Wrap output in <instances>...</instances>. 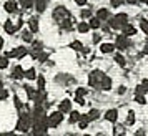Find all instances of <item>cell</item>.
I'll use <instances>...</instances> for the list:
<instances>
[{
	"mask_svg": "<svg viewBox=\"0 0 148 136\" xmlns=\"http://www.w3.org/2000/svg\"><path fill=\"white\" fill-rule=\"evenodd\" d=\"M88 85H90V86H95V88H98V90H110L112 80H110L103 71L93 70V71L90 73V76H88Z\"/></svg>",
	"mask_w": 148,
	"mask_h": 136,
	"instance_id": "1",
	"label": "cell"
},
{
	"mask_svg": "<svg viewBox=\"0 0 148 136\" xmlns=\"http://www.w3.org/2000/svg\"><path fill=\"white\" fill-rule=\"evenodd\" d=\"M30 126H32V115H22L18 123H17V131L25 133L30 129Z\"/></svg>",
	"mask_w": 148,
	"mask_h": 136,
	"instance_id": "2",
	"label": "cell"
},
{
	"mask_svg": "<svg viewBox=\"0 0 148 136\" xmlns=\"http://www.w3.org/2000/svg\"><path fill=\"white\" fill-rule=\"evenodd\" d=\"M125 23H128V15L127 14H118L110 18V27L112 28H121Z\"/></svg>",
	"mask_w": 148,
	"mask_h": 136,
	"instance_id": "3",
	"label": "cell"
},
{
	"mask_svg": "<svg viewBox=\"0 0 148 136\" xmlns=\"http://www.w3.org/2000/svg\"><path fill=\"white\" fill-rule=\"evenodd\" d=\"M62 120H63V113H62V111H55V113H52L50 116H47L48 128H57V126L62 123Z\"/></svg>",
	"mask_w": 148,
	"mask_h": 136,
	"instance_id": "4",
	"label": "cell"
},
{
	"mask_svg": "<svg viewBox=\"0 0 148 136\" xmlns=\"http://www.w3.org/2000/svg\"><path fill=\"white\" fill-rule=\"evenodd\" d=\"M53 18L58 23H62L63 20H67V18H70V12H68L65 7H57L53 10Z\"/></svg>",
	"mask_w": 148,
	"mask_h": 136,
	"instance_id": "5",
	"label": "cell"
},
{
	"mask_svg": "<svg viewBox=\"0 0 148 136\" xmlns=\"http://www.w3.org/2000/svg\"><path fill=\"white\" fill-rule=\"evenodd\" d=\"M115 45H116V48H118V50H125V48H128V38H127V35H120V37H116Z\"/></svg>",
	"mask_w": 148,
	"mask_h": 136,
	"instance_id": "6",
	"label": "cell"
},
{
	"mask_svg": "<svg viewBox=\"0 0 148 136\" xmlns=\"http://www.w3.org/2000/svg\"><path fill=\"white\" fill-rule=\"evenodd\" d=\"M27 55V48H23V47H20V48H15L14 52H10V53H7V56L8 58H22V56H25Z\"/></svg>",
	"mask_w": 148,
	"mask_h": 136,
	"instance_id": "7",
	"label": "cell"
},
{
	"mask_svg": "<svg viewBox=\"0 0 148 136\" xmlns=\"http://www.w3.org/2000/svg\"><path fill=\"white\" fill-rule=\"evenodd\" d=\"M105 118H107L108 121H116L118 120V111L116 109H108L107 113H105Z\"/></svg>",
	"mask_w": 148,
	"mask_h": 136,
	"instance_id": "8",
	"label": "cell"
},
{
	"mask_svg": "<svg viewBox=\"0 0 148 136\" xmlns=\"http://www.w3.org/2000/svg\"><path fill=\"white\" fill-rule=\"evenodd\" d=\"M58 108H60L62 113H68V111L72 109V103H70V100H63V101L60 103V106H58Z\"/></svg>",
	"mask_w": 148,
	"mask_h": 136,
	"instance_id": "9",
	"label": "cell"
},
{
	"mask_svg": "<svg viewBox=\"0 0 148 136\" xmlns=\"http://www.w3.org/2000/svg\"><path fill=\"white\" fill-rule=\"evenodd\" d=\"M5 12H8V14L17 12V3H14V0H8L7 3H5Z\"/></svg>",
	"mask_w": 148,
	"mask_h": 136,
	"instance_id": "10",
	"label": "cell"
},
{
	"mask_svg": "<svg viewBox=\"0 0 148 136\" xmlns=\"http://www.w3.org/2000/svg\"><path fill=\"white\" fill-rule=\"evenodd\" d=\"M12 76H14L15 80H20L22 76H25V71L22 70V67H15V68H14V73H12Z\"/></svg>",
	"mask_w": 148,
	"mask_h": 136,
	"instance_id": "11",
	"label": "cell"
},
{
	"mask_svg": "<svg viewBox=\"0 0 148 136\" xmlns=\"http://www.w3.org/2000/svg\"><path fill=\"white\" fill-rule=\"evenodd\" d=\"M100 50H101V53H112L115 50V47L112 45V43H103L100 47Z\"/></svg>",
	"mask_w": 148,
	"mask_h": 136,
	"instance_id": "12",
	"label": "cell"
},
{
	"mask_svg": "<svg viewBox=\"0 0 148 136\" xmlns=\"http://www.w3.org/2000/svg\"><path fill=\"white\" fill-rule=\"evenodd\" d=\"M45 7H47V0H35V8L38 12H43Z\"/></svg>",
	"mask_w": 148,
	"mask_h": 136,
	"instance_id": "13",
	"label": "cell"
},
{
	"mask_svg": "<svg viewBox=\"0 0 148 136\" xmlns=\"http://www.w3.org/2000/svg\"><path fill=\"white\" fill-rule=\"evenodd\" d=\"M3 28H5V32H8V33H15L17 32V28H15V25L12 23L10 20L5 22V25H3Z\"/></svg>",
	"mask_w": 148,
	"mask_h": 136,
	"instance_id": "14",
	"label": "cell"
},
{
	"mask_svg": "<svg viewBox=\"0 0 148 136\" xmlns=\"http://www.w3.org/2000/svg\"><path fill=\"white\" fill-rule=\"evenodd\" d=\"M28 25H30V32H38V20L37 18H30Z\"/></svg>",
	"mask_w": 148,
	"mask_h": 136,
	"instance_id": "15",
	"label": "cell"
},
{
	"mask_svg": "<svg viewBox=\"0 0 148 136\" xmlns=\"http://www.w3.org/2000/svg\"><path fill=\"white\" fill-rule=\"evenodd\" d=\"M121 30H123V35H133L135 33V28L132 27V25H128V23H125V25L121 27Z\"/></svg>",
	"mask_w": 148,
	"mask_h": 136,
	"instance_id": "16",
	"label": "cell"
},
{
	"mask_svg": "<svg viewBox=\"0 0 148 136\" xmlns=\"http://www.w3.org/2000/svg\"><path fill=\"white\" fill-rule=\"evenodd\" d=\"M20 3L25 10H28V8H32L35 5V0H20Z\"/></svg>",
	"mask_w": 148,
	"mask_h": 136,
	"instance_id": "17",
	"label": "cell"
},
{
	"mask_svg": "<svg viewBox=\"0 0 148 136\" xmlns=\"http://www.w3.org/2000/svg\"><path fill=\"white\" fill-rule=\"evenodd\" d=\"M97 18H100V20H107V18H110V14H108V10H105V8L98 10V17H97Z\"/></svg>",
	"mask_w": 148,
	"mask_h": 136,
	"instance_id": "18",
	"label": "cell"
},
{
	"mask_svg": "<svg viewBox=\"0 0 148 136\" xmlns=\"http://www.w3.org/2000/svg\"><path fill=\"white\" fill-rule=\"evenodd\" d=\"M60 27L63 28V30H72V17H70V18H67V20L62 22Z\"/></svg>",
	"mask_w": 148,
	"mask_h": 136,
	"instance_id": "19",
	"label": "cell"
},
{
	"mask_svg": "<svg viewBox=\"0 0 148 136\" xmlns=\"http://www.w3.org/2000/svg\"><path fill=\"white\" fill-rule=\"evenodd\" d=\"M87 116H88V120H90V121H95V120L100 116V113H98V109H92L90 113H87Z\"/></svg>",
	"mask_w": 148,
	"mask_h": 136,
	"instance_id": "20",
	"label": "cell"
},
{
	"mask_svg": "<svg viewBox=\"0 0 148 136\" xmlns=\"http://www.w3.org/2000/svg\"><path fill=\"white\" fill-rule=\"evenodd\" d=\"M88 28H90V23H87V22H82V23H78V32H80V33L88 32Z\"/></svg>",
	"mask_w": 148,
	"mask_h": 136,
	"instance_id": "21",
	"label": "cell"
},
{
	"mask_svg": "<svg viewBox=\"0 0 148 136\" xmlns=\"http://www.w3.org/2000/svg\"><path fill=\"white\" fill-rule=\"evenodd\" d=\"M25 76H27L28 80H35V78H37V71H35V68L27 70V71H25Z\"/></svg>",
	"mask_w": 148,
	"mask_h": 136,
	"instance_id": "22",
	"label": "cell"
},
{
	"mask_svg": "<svg viewBox=\"0 0 148 136\" xmlns=\"http://www.w3.org/2000/svg\"><path fill=\"white\" fill-rule=\"evenodd\" d=\"M88 123H90V120H88V116H87V115H85V116H80V128H82V129L87 128Z\"/></svg>",
	"mask_w": 148,
	"mask_h": 136,
	"instance_id": "23",
	"label": "cell"
},
{
	"mask_svg": "<svg viewBox=\"0 0 148 136\" xmlns=\"http://www.w3.org/2000/svg\"><path fill=\"white\" fill-rule=\"evenodd\" d=\"M135 123V113L133 111H128V116H127V124L128 126H132Z\"/></svg>",
	"mask_w": 148,
	"mask_h": 136,
	"instance_id": "24",
	"label": "cell"
},
{
	"mask_svg": "<svg viewBox=\"0 0 148 136\" xmlns=\"http://www.w3.org/2000/svg\"><path fill=\"white\" fill-rule=\"evenodd\" d=\"M80 113L78 111H72V116H70V123H75V121H80Z\"/></svg>",
	"mask_w": 148,
	"mask_h": 136,
	"instance_id": "25",
	"label": "cell"
},
{
	"mask_svg": "<svg viewBox=\"0 0 148 136\" xmlns=\"http://www.w3.org/2000/svg\"><path fill=\"white\" fill-rule=\"evenodd\" d=\"M100 23H101L100 18H92V20H90V28H98Z\"/></svg>",
	"mask_w": 148,
	"mask_h": 136,
	"instance_id": "26",
	"label": "cell"
},
{
	"mask_svg": "<svg viewBox=\"0 0 148 136\" xmlns=\"http://www.w3.org/2000/svg\"><path fill=\"white\" fill-rule=\"evenodd\" d=\"M115 60H116V63H118L120 67H125V65H127V63H125V58H123V56H121L120 53L115 55Z\"/></svg>",
	"mask_w": 148,
	"mask_h": 136,
	"instance_id": "27",
	"label": "cell"
},
{
	"mask_svg": "<svg viewBox=\"0 0 148 136\" xmlns=\"http://www.w3.org/2000/svg\"><path fill=\"white\" fill-rule=\"evenodd\" d=\"M8 67V56H0V68H7Z\"/></svg>",
	"mask_w": 148,
	"mask_h": 136,
	"instance_id": "28",
	"label": "cell"
},
{
	"mask_svg": "<svg viewBox=\"0 0 148 136\" xmlns=\"http://www.w3.org/2000/svg\"><path fill=\"white\" fill-rule=\"evenodd\" d=\"M140 27H141V30H143V32L148 35V20L141 18V20H140Z\"/></svg>",
	"mask_w": 148,
	"mask_h": 136,
	"instance_id": "29",
	"label": "cell"
},
{
	"mask_svg": "<svg viewBox=\"0 0 148 136\" xmlns=\"http://www.w3.org/2000/svg\"><path fill=\"white\" fill-rule=\"evenodd\" d=\"M25 90H27V95H28V98L30 100H34V96H35V88H32V86H25Z\"/></svg>",
	"mask_w": 148,
	"mask_h": 136,
	"instance_id": "30",
	"label": "cell"
},
{
	"mask_svg": "<svg viewBox=\"0 0 148 136\" xmlns=\"http://www.w3.org/2000/svg\"><path fill=\"white\" fill-rule=\"evenodd\" d=\"M37 82H38V90L45 88V78L43 76H37Z\"/></svg>",
	"mask_w": 148,
	"mask_h": 136,
	"instance_id": "31",
	"label": "cell"
},
{
	"mask_svg": "<svg viewBox=\"0 0 148 136\" xmlns=\"http://www.w3.org/2000/svg\"><path fill=\"white\" fill-rule=\"evenodd\" d=\"M135 100H136V101L140 103V105H145V103H147V100H145V96H143V95H138V93L135 95Z\"/></svg>",
	"mask_w": 148,
	"mask_h": 136,
	"instance_id": "32",
	"label": "cell"
},
{
	"mask_svg": "<svg viewBox=\"0 0 148 136\" xmlns=\"http://www.w3.org/2000/svg\"><path fill=\"white\" fill-rule=\"evenodd\" d=\"M22 37H23V40L25 41H32V32H23Z\"/></svg>",
	"mask_w": 148,
	"mask_h": 136,
	"instance_id": "33",
	"label": "cell"
},
{
	"mask_svg": "<svg viewBox=\"0 0 148 136\" xmlns=\"http://www.w3.org/2000/svg\"><path fill=\"white\" fill-rule=\"evenodd\" d=\"M88 93V90H85V88H78L77 91H75V96H83V95H87Z\"/></svg>",
	"mask_w": 148,
	"mask_h": 136,
	"instance_id": "34",
	"label": "cell"
},
{
	"mask_svg": "<svg viewBox=\"0 0 148 136\" xmlns=\"http://www.w3.org/2000/svg\"><path fill=\"white\" fill-rule=\"evenodd\" d=\"M70 47L73 48V50H83V47H82V43H80V41H73V43H72Z\"/></svg>",
	"mask_w": 148,
	"mask_h": 136,
	"instance_id": "35",
	"label": "cell"
},
{
	"mask_svg": "<svg viewBox=\"0 0 148 136\" xmlns=\"http://www.w3.org/2000/svg\"><path fill=\"white\" fill-rule=\"evenodd\" d=\"M37 58H38V61H47L48 60V55L47 53H38V55H37Z\"/></svg>",
	"mask_w": 148,
	"mask_h": 136,
	"instance_id": "36",
	"label": "cell"
},
{
	"mask_svg": "<svg viewBox=\"0 0 148 136\" xmlns=\"http://www.w3.org/2000/svg\"><path fill=\"white\" fill-rule=\"evenodd\" d=\"M8 96V90H2L0 88V100H5Z\"/></svg>",
	"mask_w": 148,
	"mask_h": 136,
	"instance_id": "37",
	"label": "cell"
},
{
	"mask_svg": "<svg viewBox=\"0 0 148 136\" xmlns=\"http://www.w3.org/2000/svg\"><path fill=\"white\" fill-rule=\"evenodd\" d=\"M136 93H138V95H143V93H147V90L143 88L141 85H138V86H136Z\"/></svg>",
	"mask_w": 148,
	"mask_h": 136,
	"instance_id": "38",
	"label": "cell"
},
{
	"mask_svg": "<svg viewBox=\"0 0 148 136\" xmlns=\"http://www.w3.org/2000/svg\"><path fill=\"white\" fill-rule=\"evenodd\" d=\"M121 3H123V0H112V5L113 7H120Z\"/></svg>",
	"mask_w": 148,
	"mask_h": 136,
	"instance_id": "39",
	"label": "cell"
},
{
	"mask_svg": "<svg viewBox=\"0 0 148 136\" xmlns=\"http://www.w3.org/2000/svg\"><path fill=\"white\" fill-rule=\"evenodd\" d=\"M75 100H77V103H78V105H85V101H83V96H75Z\"/></svg>",
	"mask_w": 148,
	"mask_h": 136,
	"instance_id": "40",
	"label": "cell"
},
{
	"mask_svg": "<svg viewBox=\"0 0 148 136\" xmlns=\"http://www.w3.org/2000/svg\"><path fill=\"white\" fill-rule=\"evenodd\" d=\"M15 106H17V109H22V103H20V100L15 96Z\"/></svg>",
	"mask_w": 148,
	"mask_h": 136,
	"instance_id": "41",
	"label": "cell"
},
{
	"mask_svg": "<svg viewBox=\"0 0 148 136\" xmlns=\"http://www.w3.org/2000/svg\"><path fill=\"white\" fill-rule=\"evenodd\" d=\"M100 40H101V37L98 33H95L93 35V41H95V43H100Z\"/></svg>",
	"mask_w": 148,
	"mask_h": 136,
	"instance_id": "42",
	"label": "cell"
},
{
	"mask_svg": "<svg viewBox=\"0 0 148 136\" xmlns=\"http://www.w3.org/2000/svg\"><path fill=\"white\" fill-rule=\"evenodd\" d=\"M90 10H83V12H82V17H83V18H87V17H90Z\"/></svg>",
	"mask_w": 148,
	"mask_h": 136,
	"instance_id": "43",
	"label": "cell"
},
{
	"mask_svg": "<svg viewBox=\"0 0 148 136\" xmlns=\"http://www.w3.org/2000/svg\"><path fill=\"white\" fill-rule=\"evenodd\" d=\"M141 86L148 91V80H143V82H141Z\"/></svg>",
	"mask_w": 148,
	"mask_h": 136,
	"instance_id": "44",
	"label": "cell"
},
{
	"mask_svg": "<svg viewBox=\"0 0 148 136\" xmlns=\"http://www.w3.org/2000/svg\"><path fill=\"white\" fill-rule=\"evenodd\" d=\"M75 3H77V5H85L87 0H75Z\"/></svg>",
	"mask_w": 148,
	"mask_h": 136,
	"instance_id": "45",
	"label": "cell"
},
{
	"mask_svg": "<svg viewBox=\"0 0 148 136\" xmlns=\"http://www.w3.org/2000/svg\"><path fill=\"white\" fill-rule=\"evenodd\" d=\"M125 90H127L125 86H120V88H118V93H120V95H123V93H125Z\"/></svg>",
	"mask_w": 148,
	"mask_h": 136,
	"instance_id": "46",
	"label": "cell"
},
{
	"mask_svg": "<svg viewBox=\"0 0 148 136\" xmlns=\"http://www.w3.org/2000/svg\"><path fill=\"white\" fill-rule=\"evenodd\" d=\"M2 47H3V38L0 37V50H2Z\"/></svg>",
	"mask_w": 148,
	"mask_h": 136,
	"instance_id": "47",
	"label": "cell"
},
{
	"mask_svg": "<svg viewBox=\"0 0 148 136\" xmlns=\"http://www.w3.org/2000/svg\"><path fill=\"white\" fill-rule=\"evenodd\" d=\"M143 52H145V53H148V43L145 45V48H143Z\"/></svg>",
	"mask_w": 148,
	"mask_h": 136,
	"instance_id": "48",
	"label": "cell"
},
{
	"mask_svg": "<svg viewBox=\"0 0 148 136\" xmlns=\"http://www.w3.org/2000/svg\"><path fill=\"white\" fill-rule=\"evenodd\" d=\"M128 3H136V2H138V0H127Z\"/></svg>",
	"mask_w": 148,
	"mask_h": 136,
	"instance_id": "49",
	"label": "cell"
},
{
	"mask_svg": "<svg viewBox=\"0 0 148 136\" xmlns=\"http://www.w3.org/2000/svg\"><path fill=\"white\" fill-rule=\"evenodd\" d=\"M143 2H145V3H148V0H143Z\"/></svg>",
	"mask_w": 148,
	"mask_h": 136,
	"instance_id": "50",
	"label": "cell"
}]
</instances>
